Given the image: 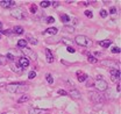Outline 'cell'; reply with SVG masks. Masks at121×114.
Wrapping results in <instances>:
<instances>
[{
  "label": "cell",
  "mask_w": 121,
  "mask_h": 114,
  "mask_svg": "<svg viewBox=\"0 0 121 114\" xmlns=\"http://www.w3.org/2000/svg\"><path fill=\"white\" fill-rule=\"evenodd\" d=\"M16 2L13 0H1L0 1V6L4 7V8H13L15 7Z\"/></svg>",
  "instance_id": "7"
},
{
  "label": "cell",
  "mask_w": 121,
  "mask_h": 114,
  "mask_svg": "<svg viewBox=\"0 0 121 114\" xmlns=\"http://www.w3.org/2000/svg\"><path fill=\"white\" fill-rule=\"evenodd\" d=\"M89 97H90L91 101L94 102V104H101L104 101V96L101 93H99L98 91H90Z\"/></svg>",
  "instance_id": "2"
},
{
  "label": "cell",
  "mask_w": 121,
  "mask_h": 114,
  "mask_svg": "<svg viewBox=\"0 0 121 114\" xmlns=\"http://www.w3.org/2000/svg\"><path fill=\"white\" fill-rule=\"evenodd\" d=\"M109 13H111V14H115V13H117V8H115V7H112V8L109 9Z\"/></svg>",
  "instance_id": "37"
},
{
  "label": "cell",
  "mask_w": 121,
  "mask_h": 114,
  "mask_svg": "<svg viewBox=\"0 0 121 114\" xmlns=\"http://www.w3.org/2000/svg\"><path fill=\"white\" fill-rule=\"evenodd\" d=\"M85 15L89 18V19H91V18H93V13L91 12V11H85Z\"/></svg>",
  "instance_id": "33"
},
{
  "label": "cell",
  "mask_w": 121,
  "mask_h": 114,
  "mask_svg": "<svg viewBox=\"0 0 121 114\" xmlns=\"http://www.w3.org/2000/svg\"><path fill=\"white\" fill-rule=\"evenodd\" d=\"M109 72H111L112 82H114V83L119 82V79H120V70L119 69H114V70H109Z\"/></svg>",
  "instance_id": "8"
},
{
  "label": "cell",
  "mask_w": 121,
  "mask_h": 114,
  "mask_svg": "<svg viewBox=\"0 0 121 114\" xmlns=\"http://www.w3.org/2000/svg\"><path fill=\"white\" fill-rule=\"evenodd\" d=\"M94 87H95L98 91L103 92V91H105L106 88L108 87V85H107V83H106L104 79H97V80L94 82Z\"/></svg>",
  "instance_id": "4"
},
{
  "label": "cell",
  "mask_w": 121,
  "mask_h": 114,
  "mask_svg": "<svg viewBox=\"0 0 121 114\" xmlns=\"http://www.w3.org/2000/svg\"><path fill=\"white\" fill-rule=\"evenodd\" d=\"M19 66L21 68V69H26V68H28L29 66V59H28V57L26 56H22L19 58Z\"/></svg>",
  "instance_id": "6"
},
{
  "label": "cell",
  "mask_w": 121,
  "mask_h": 114,
  "mask_svg": "<svg viewBox=\"0 0 121 114\" xmlns=\"http://www.w3.org/2000/svg\"><path fill=\"white\" fill-rule=\"evenodd\" d=\"M60 20H62V22L68 23V22H70V16H68L66 14H60Z\"/></svg>",
  "instance_id": "20"
},
{
  "label": "cell",
  "mask_w": 121,
  "mask_h": 114,
  "mask_svg": "<svg viewBox=\"0 0 121 114\" xmlns=\"http://www.w3.org/2000/svg\"><path fill=\"white\" fill-rule=\"evenodd\" d=\"M0 39H1V34H0Z\"/></svg>",
  "instance_id": "41"
},
{
  "label": "cell",
  "mask_w": 121,
  "mask_h": 114,
  "mask_svg": "<svg viewBox=\"0 0 121 114\" xmlns=\"http://www.w3.org/2000/svg\"><path fill=\"white\" fill-rule=\"evenodd\" d=\"M58 94H60V96H66V94H68V92H66V91H64V90H58Z\"/></svg>",
  "instance_id": "35"
},
{
  "label": "cell",
  "mask_w": 121,
  "mask_h": 114,
  "mask_svg": "<svg viewBox=\"0 0 121 114\" xmlns=\"http://www.w3.org/2000/svg\"><path fill=\"white\" fill-rule=\"evenodd\" d=\"M99 45H101L103 48H108L111 44H112V41L111 40H104V41H99Z\"/></svg>",
  "instance_id": "17"
},
{
  "label": "cell",
  "mask_w": 121,
  "mask_h": 114,
  "mask_svg": "<svg viewBox=\"0 0 121 114\" xmlns=\"http://www.w3.org/2000/svg\"><path fill=\"white\" fill-rule=\"evenodd\" d=\"M112 53L113 54H120V48L119 47H113L112 48Z\"/></svg>",
  "instance_id": "27"
},
{
  "label": "cell",
  "mask_w": 121,
  "mask_h": 114,
  "mask_svg": "<svg viewBox=\"0 0 121 114\" xmlns=\"http://www.w3.org/2000/svg\"><path fill=\"white\" fill-rule=\"evenodd\" d=\"M75 41H76V43H77L78 45H80V47H91V45H92V41H91L89 37L84 36V35H78V36H76Z\"/></svg>",
  "instance_id": "3"
},
{
  "label": "cell",
  "mask_w": 121,
  "mask_h": 114,
  "mask_svg": "<svg viewBox=\"0 0 121 114\" xmlns=\"http://www.w3.org/2000/svg\"><path fill=\"white\" fill-rule=\"evenodd\" d=\"M57 31H58V30H57V28L52 27V28H48L44 33H47V34H50V35H56V34H57Z\"/></svg>",
  "instance_id": "19"
},
{
  "label": "cell",
  "mask_w": 121,
  "mask_h": 114,
  "mask_svg": "<svg viewBox=\"0 0 121 114\" xmlns=\"http://www.w3.org/2000/svg\"><path fill=\"white\" fill-rule=\"evenodd\" d=\"M68 94H70V97H72L73 99H80V97H82V96H80V93H79V91H78V90H76L75 87H73V88H71V90H70V92H69Z\"/></svg>",
  "instance_id": "10"
},
{
  "label": "cell",
  "mask_w": 121,
  "mask_h": 114,
  "mask_svg": "<svg viewBox=\"0 0 121 114\" xmlns=\"http://www.w3.org/2000/svg\"><path fill=\"white\" fill-rule=\"evenodd\" d=\"M36 11H37V7H36L35 5H31V6H30V12H31L33 14H35Z\"/></svg>",
  "instance_id": "30"
},
{
  "label": "cell",
  "mask_w": 121,
  "mask_h": 114,
  "mask_svg": "<svg viewBox=\"0 0 121 114\" xmlns=\"http://www.w3.org/2000/svg\"><path fill=\"white\" fill-rule=\"evenodd\" d=\"M40 5H41V7H43V8H47V7H49V6L51 5V1H48V0H43V1H41V2H40Z\"/></svg>",
  "instance_id": "23"
},
{
  "label": "cell",
  "mask_w": 121,
  "mask_h": 114,
  "mask_svg": "<svg viewBox=\"0 0 121 114\" xmlns=\"http://www.w3.org/2000/svg\"><path fill=\"white\" fill-rule=\"evenodd\" d=\"M12 33V30H9V29H7V30H5V31H2V34L4 35H9Z\"/></svg>",
  "instance_id": "39"
},
{
  "label": "cell",
  "mask_w": 121,
  "mask_h": 114,
  "mask_svg": "<svg viewBox=\"0 0 121 114\" xmlns=\"http://www.w3.org/2000/svg\"><path fill=\"white\" fill-rule=\"evenodd\" d=\"M6 58H8V59H11V61H14V59H15L14 55H12L11 53H8V54L6 55Z\"/></svg>",
  "instance_id": "34"
},
{
  "label": "cell",
  "mask_w": 121,
  "mask_h": 114,
  "mask_svg": "<svg viewBox=\"0 0 121 114\" xmlns=\"http://www.w3.org/2000/svg\"><path fill=\"white\" fill-rule=\"evenodd\" d=\"M45 79H47V82H48L49 84H52V83H54V78H52V76H51L50 73H47V75H45Z\"/></svg>",
  "instance_id": "25"
},
{
  "label": "cell",
  "mask_w": 121,
  "mask_h": 114,
  "mask_svg": "<svg viewBox=\"0 0 121 114\" xmlns=\"http://www.w3.org/2000/svg\"><path fill=\"white\" fill-rule=\"evenodd\" d=\"M11 69H12V71L15 72V73H17V75H22L23 73V69H21L19 65H16V64H11Z\"/></svg>",
  "instance_id": "13"
},
{
  "label": "cell",
  "mask_w": 121,
  "mask_h": 114,
  "mask_svg": "<svg viewBox=\"0 0 121 114\" xmlns=\"http://www.w3.org/2000/svg\"><path fill=\"white\" fill-rule=\"evenodd\" d=\"M68 51H69V53H71V54H73L76 50L73 49V48H72V47H68Z\"/></svg>",
  "instance_id": "38"
},
{
  "label": "cell",
  "mask_w": 121,
  "mask_h": 114,
  "mask_svg": "<svg viewBox=\"0 0 121 114\" xmlns=\"http://www.w3.org/2000/svg\"><path fill=\"white\" fill-rule=\"evenodd\" d=\"M63 30H68V33H73V31H75L73 27H68V26H65V27L63 28Z\"/></svg>",
  "instance_id": "28"
},
{
  "label": "cell",
  "mask_w": 121,
  "mask_h": 114,
  "mask_svg": "<svg viewBox=\"0 0 121 114\" xmlns=\"http://www.w3.org/2000/svg\"><path fill=\"white\" fill-rule=\"evenodd\" d=\"M26 41H27V42H28V41H29L30 43H31V44H34V45H36V44H37V40H36V39H35V37H33V36H31V35H29V34H28V35H27V40H26Z\"/></svg>",
  "instance_id": "18"
},
{
  "label": "cell",
  "mask_w": 121,
  "mask_h": 114,
  "mask_svg": "<svg viewBox=\"0 0 121 114\" xmlns=\"http://www.w3.org/2000/svg\"><path fill=\"white\" fill-rule=\"evenodd\" d=\"M27 41L26 40H19V42H17V47H20V48H26L27 47Z\"/></svg>",
  "instance_id": "24"
},
{
  "label": "cell",
  "mask_w": 121,
  "mask_h": 114,
  "mask_svg": "<svg viewBox=\"0 0 121 114\" xmlns=\"http://www.w3.org/2000/svg\"><path fill=\"white\" fill-rule=\"evenodd\" d=\"M45 58H47L48 63H52L54 62V56H52V54H51V51L49 49H45Z\"/></svg>",
  "instance_id": "15"
},
{
  "label": "cell",
  "mask_w": 121,
  "mask_h": 114,
  "mask_svg": "<svg viewBox=\"0 0 121 114\" xmlns=\"http://www.w3.org/2000/svg\"><path fill=\"white\" fill-rule=\"evenodd\" d=\"M60 1H52V2H51V5H52V6H54V7H58V6H60Z\"/></svg>",
  "instance_id": "36"
},
{
  "label": "cell",
  "mask_w": 121,
  "mask_h": 114,
  "mask_svg": "<svg viewBox=\"0 0 121 114\" xmlns=\"http://www.w3.org/2000/svg\"><path fill=\"white\" fill-rule=\"evenodd\" d=\"M22 53H23V55H26V56H28V57H30L31 59H37V55L31 50V49H29V48H22Z\"/></svg>",
  "instance_id": "9"
},
{
  "label": "cell",
  "mask_w": 121,
  "mask_h": 114,
  "mask_svg": "<svg viewBox=\"0 0 121 114\" xmlns=\"http://www.w3.org/2000/svg\"><path fill=\"white\" fill-rule=\"evenodd\" d=\"M107 14H108V13H107V11H105V9H101V11H100V16H101V18H106Z\"/></svg>",
  "instance_id": "32"
},
{
  "label": "cell",
  "mask_w": 121,
  "mask_h": 114,
  "mask_svg": "<svg viewBox=\"0 0 121 114\" xmlns=\"http://www.w3.org/2000/svg\"><path fill=\"white\" fill-rule=\"evenodd\" d=\"M52 22H55V19L52 16H48L47 18V23H52Z\"/></svg>",
  "instance_id": "31"
},
{
  "label": "cell",
  "mask_w": 121,
  "mask_h": 114,
  "mask_svg": "<svg viewBox=\"0 0 121 114\" xmlns=\"http://www.w3.org/2000/svg\"><path fill=\"white\" fill-rule=\"evenodd\" d=\"M11 15H12L13 18H15V19H17V20H22V19L25 18V12H23L21 8H15V9L12 11Z\"/></svg>",
  "instance_id": "5"
},
{
  "label": "cell",
  "mask_w": 121,
  "mask_h": 114,
  "mask_svg": "<svg viewBox=\"0 0 121 114\" xmlns=\"http://www.w3.org/2000/svg\"><path fill=\"white\" fill-rule=\"evenodd\" d=\"M6 90L11 93H23L28 90V86L22 83H12L6 85Z\"/></svg>",
  "instance_id": "1"
},
{
  "label": "cell",
  "mask_w": 121,
  "mask_h": 114,
  "mask_svg": "<svg viewBox=\"0 0 121 114\" xmlns=\"http://www.w3.org/2000/svg\"><path fill=\"white\" fill-rule=\"evenodd\" d=\"M77 79H78L79 83H83L87 79V75L84 73L83 71H77Z\"/></svg>",
  "instance_id": "11"
},
{
  "label": "cell",
  "mask_w": 121,
  "mask_h": 114,
  "mask_svg": "<svg viewBox=\"0 0 121 114\" xmlns=\"http://www.w3.org/2000/svg\"><path fill=\"white\" fill-rule=\"evenodd\" d=\"M6 63H7V58L2 55H0V65H6Z\"/></svg>",
  "instance_id": "26"
},
{
  "label": "cell",
  "mask_w": 121,
  "mask_h": 114,
  "mask_svg": "<svg viewBox=\"0 0 121 114\" xmlns=\"http://www.w3.org/2000/svg\"><path fill=\"white\" fill-rule=\"evenodd\" d=\"M30 98H29V96H22V97H20L19 99H17V102L19 104H21V102H26V101H28Z\"/></svg>",
  "instance_id": "22"
},
{
  "label": "cell",
  "mask_w": 121,
  "mask_h": 114,
  "mask_svg": "<svg viewBox=\"0 0 121 114\" xmlns=\"http://www.w3.org/2000/svg\"><path fill=\"white\" fill-rule=\"evenodd\" d=\"M103 65H107L108 68H109V70H114V69H118V66H117V64L114 63V62H112V61H104L103 62Z\"/></svg>",
  "instance_id": "14"
},
{
  "label": "cell",
  "mask_w": 121,
  "mask_h": 114,
  "mask_svg": "<svg viewBox=\"0 0 121 114\" xmlns=\"http://www.w3.org/2000/svg\"><path fill=\"white\" fill-rule=\"evenodd\" d=\"M2 28V23H1V22H0V29Z\"/></svg>",
  "instance_id": "40"
},
{
  "label": "cell",
  "mask_w": 121,
  "mask_h": 114,
  "mask_svg": "<svg viewBox=\"0 0 121 114\" xmlns=\"http://www.w3.org/2000/svg\"><path fill=\"white\" fill-rule=\"evenodd\" d=\"M12 31L15 33V34H17V35H21V34H23V33H25V30H23V28H22L21 26H15Z\"/></svg>",
  "instance_id": "16"
},
{
  "label": "cell",
  "mask_w": 121,
  "mask_h": 114,
  "mask_svg": "<svg viewBox=\"0 0 121 114\" xmlns=\"http://www.w3.org/2000/svg\"><path fill=\"white\" fill-rule=\"evenodd\" d=\"M35 77H36V72L35 71H30L29 75H28V78H29V79H34Z\"/></svg>",
  "instance_id": "29"
},
{
  "label": "cell",
  "mask_w": 121,
  "mask_h": 114,
  "mask_svg": "<svg viewBox=\"0 0 121 114\" xmlns=\"http://www.w3.org/2000/svg\"><path fill=\"white\" fill-rule=\"evenodd\" d=\"M2 114H5V113H2Z\"/></svg>",
  "instance_id": "42"
},
{
  "label": "cell",
  "mask_w": 121,
  "mask_h": 114,
  "mask_svg": "<svg viewBox=\"0 0 121 114\" xmlns=\"http://www.w3.org/2000/svg\"><path fill=\"white\" fill-rule=\"evenodd\" d=\"M87 61L90 62V63H92V64H95V63H98V59L95 58L94 56H92L91 54H89V56H87Z\"/></svg>",
  "instance_id": "21"
},
{
  "label": "cell",
  "mask_w": 121,
  "mask_h": 114,
  "mask_svg": "<svg viewBox=\"0 0 121 114\" xmlns=\"http://www.w3.org/2000/svg\"><path fill=\"white\" fill-rule=\"evenodd\" d=\"M47 112H48L47 110H41V108H36V107L29 108V111H28L29 114H44Z\"/></svg>",
  "instance_id": "12"
}]
</instances>
